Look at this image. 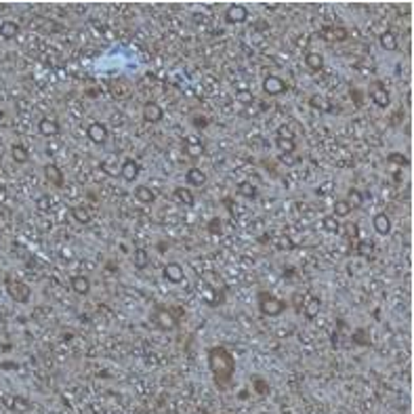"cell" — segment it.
<instances>
[{
  "instance_id": "obj_37",
  "label": "cell",
  "mask_w": 414,
  "mask_h": 414,
  "mask_svg": "<svg viewBox=\"0 0 414 414\" xmlns=\"http://www.w3.org/2000/svg\"><path fill=\"white\" fill-rule=\"evenodd\" d=\"M236 101L242 103V105H250L252 101H255V95H252L248 88H242V90H238V93H236Z\"/></svg>"
},
{
  "instance_id": "obj_46",
  "label": "cell",
  "mask_w": 414,
  "mask_h": 414,
  "mask_svg": "<svg viewBox=\"0 0 414 414\" xmlns=\"http://www.w3.org/2000/svg\"><path fill=\"white\" fill-rule=\"evenodd\" d=\"M351 97H353V99H355V101H353V103H355V105H360V103H362V93H360V95H357V90H351Z\"/></svg>"
},
{
  "instance_id": "obj_16",
  "label": "cell",
  "mask_w": 414,
  "mask_h": 414,
  "mask_svg": "<svg viewBox=\"0 0 414 414\" xmlns=\"http://www.w3.org/2000/svg\"><path fill=\"white\" fill-rule=\"evenodd\" d=\"M70 288L80 294V296H86L90 292V280L86 278V275H74V278L70 280Z\"/></svg>"
},
{
  "instance_id": "obj_18",
  "label": "cell",
  "mask_w": 414,
  "mask_h": 414,
  "mask_svg": "<svg viewBox=\"0 0 414 414\" xmlns=\"http://www.w3.org/2000/svg\"><path fill=\"white\" fill-rule=\"evenodd\" d=\"M305 65L309 67L311 72H322L324 70V57L315 51H307L305 53Z\"/></svg>"
},
{
  "instance_id": "obj_5",
  "label": "cell",
  "mask_w": 414,
  "mask_h": 414,
  "mask_svg": "<svg viewBox=\"0 0 414 414\" xmlns=\"http://www.w3.org/2000/svg\"><path fill=\"white\" fill-rule=\"evenodd\" d=\"M86 137H88L90 143L103 145L107 141V137H109V130H107V126L103 122H90L88 128H86Z\"/></svg>"
},
{
  "instance_id": "obj_2",
  "label": "cell",
  "mask_w": 414,
  "mask_h": 414,
  "mask_svg": "<svg viewBox=\"0 0 414 414\" xmlns=\"http://www.w3.org/2000/svg\"><path fill=\"white\" fill-rule=\"evenodd\" d=\"M5 288H7V294L13 298L15 303H28L30 301V296H32V288L26 284V282H21V280H15V278H5Z\"/></svg>"
},
{
  "instance_id": "obj_22",
  "label": "cell",
  "mask_w": 414,
  "mask_h": 414,
  "mask_svg": "<svg viewBox=\"0 0 414 414\" xmlns=\"http://www.w3.org/2000/svg\"><path fill=\"white\" fill-rule=\"evenodd\" d=\"M7 406H9V408H11L13 412H17V414H24V412L32 410V404H30V400H28V398H21V396H15V398H11Z\"/></svg>"
},
{
  "instance_id": "obj_29",
  "label": "cell",
  "mask_w": 414,
  "mask_h": 414,
  "mask_svg": "<svg viewBox=\"0 0 414 414\" xmlns=\"http://www.w3.org/2000/svg\"><path fill=\"white\" fill-rule=\"evenodd\" d=\"M345 202H347V204L351 206V211H353V209H360L362 202H364V194H362L360 190L351 187V190L347 192V198H345Z\"/></svg>"
},
{
  "instance_id": "obj_45",
  "label": "cell",
  "mask_w": 414,
  "mask_h": 414,
  "mask_svg": "<svg viewBox=\"0 0 414 414\" xmlns=\"http://www.w3.org/2000/svg\"><path fill=\"white\" fill-rule=\"evenodd\" d=\"M219 225H221V221H219V219H213L211 225H209V229H211L213 234H219Z\"/></svg>"
},
{
  "instance_id": "obj_9",
  "label": "cell",
  "mask_w": 414,
  "mask_h": 414,
  "mask_svg": "<svg viewBox=\"0 0 414 414\" xmlns=\"http://www.w3.org/2000/svg\"><path fill=\"white\" fill-rule=\"evenodd\" d=\"M141 114H143V120L149 122V124H156V122H160V120L164 118L162 107H160L156 101H147V103H143Z\"/></svg>"
},
{
  "instance_id": "obj_21",
  "label": "cell",
  "mask_w": 414,
  "mask_h": 414,
  "mask_svg": "<svg viewBox=\"0 0 414 414\" xmlns=\"http://www.w3.org/2000/svg\"><path fill=\"white\" fill-rule=\"evenodd\" d=\"M319 311H322L319 296H309L307 301H305V317H307V319H315V317L319 315Z\"/></svg>"
},
{
  "instance_id": "obj_43",
  "label": "cell",
  "mask_w": 414,
  "mask_h": 414,
  "mask_svg": "<svg viewBox=\"0 0 414 414\" xmlns=\"http://www.w3.org/2000/svg\"><path fill=\"white\" fill-rule=\"evenodd\" d=\"M324 227L328 229V232H332V234H336L338 229H341L338 219H334V217H326V219H324Z\"/></svg>"
},
{
  "instance_id": "obj_11",
  "label": "cell",
  "mask_w": 414,
  "mask_h": 414,
  "mask_svg": "<svg viewBox=\"0 0 414 414\" xmlns=\"http://www.w3.org/2000/svg\"><path fill=\"white\" fill-rule=\"evenodd\" d=\"M44 173V179H47L53 187H63L65 185V177H63V171L57 166V164H47L42 168Z\"/></svg>"
},
{
  "instance_id": "obj_39",
  "label": "cell",
  "mask_w": 414,
  "mask_h": 414,
  "mask_svg": "<svg viewBox=\"0 0 414 414\" xmlns=\"http://www.w3.org/2000/svg\"><path fill=\"white\" fill-rule=\"evenodd\" d=\"M252 385H255V391H257V393H261V396H267V393H269V387H267V383H265L263 379L252 377Z\"/></svg>"
},
{
  "instance_id": "obj_25",
  "label": "cell",
  "mask_w": 414,
  "mask_h": 414,
  "mask_svg": "<svg viewBox=\"0 0 414 414\" xmlns=\"http://www.w3.org/2000/svg\"><path fill=\"white\" fill-rule=\"evenodd\" d=\"M133 265H135L137 269H145V267L149 265V252H147L145 248H137V250L133 252Z\"/></svg>"
},
{
  "instance_id": "obj_44",
  "label": "cell",
  "mask_w": 414,
  "mask_h": 414,
  "mask_svg": "<svg viewBox=\"0 0 414 414\" xmlns=\"http://www.w3.org/2000/svg\"><path fill=\"white\" fill-rule=\"evenodd\" d=\"M280 162L286 166H292V164H296V156L294 154H280Z\"/></svg>"
},
{
  "instance_id": "obj_1",
  "label": "cell",
  "mask_w": 414,
  "mask_h": 414,
  "mask_svg": "<svg viewBox=\"0 0 414 414\" xmlns=\"http://www.w3.org/2000/svg\"><path fill=\"white\" fill-rule=\"evenodd\" d=\"M209 357V370L215 379V385L219 389H225L229 383H232L234 374H236V360L234 353L227 347H221V345H215V347L209 349L206 353Z\"/></svg>"
},
{
  "instance_id": "obj_35",
  "label": "cell",
  "mask_w": 414,
  "mask_h": 414,
  "mask_svg": "<svg viewBox=\"0 0 414 414\" xmlns=\"http://www.w3.org/2000/svg\"><path fill=\"white\" fill-rule=\"evenodd\" d=\"M343 234L347 236L349 240H357L360 238V227L355 225V223H351V221H347L343 225Z\"/></svg>"
},
{
  "instance_id": "obj_24",
  "label": "cell",
  "mask_w": 414,
  "mask_h": 414,
  "mask_svg": "<svg viewBox=\"0 0 414 414\" xmlns=\"http://www.w3.org/2000/svg\"><path fill=\"white\" fill-rule=\"evenodd\" d=\"M173 196H175V200H177L179 204H183V206H194V202H196V198H194V194H192L190 187H177Z\"/></svg>"
},
{
  "instance_id": "obj_34",
  "label": "cell",
  "mask_w": 414,
  "mask_h": 414,
  "mask_svg": "<svg viewBox=\"0 0 414 414\" xmlns=\"http://www.w3.org/2000/svg\"><path fill=\"white\" fill-rule=\"evenodd\" d=\"M309 105L315 107V109H319V111H328V109H330L328 101H326L324 97H319V95H311V97H309Z\"/></svg>"
},
{
  "instance_id": "obj_20",
  "label": "cell",
  "mask_w": 414,
  "mask_h": 414,
  "mask_svg": "<svg viewBox=\"0 0 414 414\" xmlns=\"http://www.w3.org/2000/svg\"><path fill=\"white\" fill-rule=\"evenodd\" d=\"M319 36L326 42H341V40L347 38V30L345 28H326V30H322Z\"/></svg>"
},
{
  "instance_id": "obj_40",
  "label": "cell",
  "mask_w": 414,
  "mask_h": 414,
  "mask_svg": "<svg viewBox=\"0 0 414 414\" xmlns=\"http://www.w3.org/2000/svg\"><path fill=\"white\" fill-rule=\"evenodd\" d=\"M275 248L278 250H290V248H294V242L288 236H280L278 240H275Z\"/></svg>"
},
{
  "instance_id": "obj_27",
  "label": "cell",
  "mask_w": 414,
  "mask_h": 414,
  "mask_svg": "<svg viewBox=\"0 0 414 414\" xmlns=\"http://www.w3.org/2000/svg\"><path fill=\"white\" fill-rule=\"evenodd\" d=\"M70 215H72V219L76 221V223H80V225H88L90 221V213L84 209V206H74V209L70 211Z\"/></svg>"
},
{
  "instance_id": "obj_32",
  "label": "cell",
  "mask_w": 414,
  "mask_h": 414,
  "mask_svg": "<svg viewBox=\"0 0 414 414\" xmlns=\"http://www.w3.org/2000/svg\"><path fill=\"white\" fill-rule=\"evenodd\" d=\"M387 162H391V164H396V166H408L410 164V158H406L402 152H393V154H389L387 156Z\"/></svg>"
},
{
  "instance_id": "obj_33",
  "label": "cell",
  "mask_w": 414,
  "mask_h": 414,
  "mask_svg": "<svg viewBox=\"0 0 414 414\" xmlns=\"http://www.w3.org/2000/svg\"><path fill=\"white\" fill-rule=\"evenodd\" d=\"M238 194L244 196V198H255L257 196V187L252 185V183L244 181V183H240V185H238Z\"/></svg>"
},
{
  "instance_id": "obj_36",
  "label": "cell",
  "mask_w": 414,
  "mask_h": 414,
  "mask_svg": "<svg viewBox=\"0 0 414 414\" xmlns=\"http://www.w3.org/2000/svg\"><path fill=\"white\" fill-rule=\"evenodd\" d=\"M275 137H280V139H290L294 141V130L290 128V124H280L275 128Z\"/></svg>"
},
{
  "instance_id": "obj_28",
  "label": "cell",
  "mask_w": 414,
  "mask_h": 414,
  "mask_svg": "<svg viewBox=\"0 0 414 414\" xmlns=\"http://www.w3.org/2000/svg\"><path fill=\"white\" fill-rule=\"evenodd\" d=\"M347 215H351V206L345 202V200L334 202V206H332V217H334V219H345Z\"/></svg>"
},
{
  "instance_id": "obj_12",
  "label": "cell",
  "mask_w": 414,
  "mask_h": 414,
  "mask_svg": "<svg viewBox=\"0 0 414 414\" xmlns=\"http://www.w3.org/2000/svg\"><path fill=\"white\" fill-rule=\"evenodd\" d=\"M38 133L47 139H53V137L59 135V122L55 118H40L38 122Z\"/></svg>"
},
{
  "instance_id": "obj_4",
  "label": "cell",
  "mask_w": 414,
  "mask_h": 414,
  "mask_svg": "<svg viewBox=\"0 0 414 414\" xmlns=\"http://www.w3.org/2000/svg\"><path fill=\"white\" fill-rule=\"evenodd\" d=\"M152 322H154V326H158L164 332H171L177 328V319L173 317V313L166 307H154L152 309Z\"/></svg>"
},
{
  "instance_id": "obj_3",
  "label": "cell",
  "mask_w": 414,
  "mask_h": 414,
  "mask_svg": "<svg viewBox=\"0 0 414 414\" xmlns=\"http://www.w3.org/2000/svg\"><path fill=\"white\" fill-rule=\"evenodd\" d=\"M259 311L267 317H275V315H282L286 311V303L282 298H275L267 292H261L259 294Z\"/></svg>"
},
{
  "instance_id": "obj_15",
  "label": "cell",
  "mask_w": 414,
  "mask_h": 414,
  "mask_svg": "<svg viewBox=\"0 0 414 414\" xmlns=\"http://www.w3.org/2000/svg\"><path fill=\"white\" fill-rule=\"evenodd\" d=\"M206 173L204 171H200V168H190L187 173H185V183L187 185H192V187H204L206 185Z\"/></svg>"
},
{
  "instance_id": "obj_41",
  "label": "cell",
  "mask_w": 414,
  "mask_h": 414,
  "mask_svg": "<svg viewBox=\"0 0 414 414\" xmlns=\"http://www.w3.org/2000/svg\"><path fill=\"white\" fill-rule=\"evenodd\" d=\"M366 336H368V332L364 328L353 330V343H357V345H370V338H366Z\"/></svg>"
},
{
  "instance_id": "obj_6",
  "label": "cell",
  "mask_w": 414,
  "mask_h": 414,
  "mask_svg": "<svg viewBox=\"0 0 414 414\" xmlns=\"http://www.w3.org/2000/svg\"><path fill=\"white\" fill-rule=\"evenodd\" d=\"M263 90L267 95H284L286 90H288V84L280 78V76H273V74H269V76H265L263 78Z\"/></svg>"
},
{
  "instance_id": "obj_10",
  "label": "cell",
  "mask_w": 414,
  "mask_h": 414,
  "mask_svg": "<svg viewBox=\"0 0 414 414\" xmlns=\"http://www.w3.org/2000/svg\"><path fill=\"white\" fill-rule=\"evenodd\" d=\"M139 173H141V164L137 162L135 158H124V162H122V171H120L122 179H124V181H128V183H133V181H137V177H139Z\"/></svg>"
},
{
  "instance_id": "obj_8",
  "label": "cell",
  "mask_w": 414,
  "mask_h": 414,
  "mask_svg": "<svg viewBox=\"0 0 414 414\" xmlns=\"http://www.w3.org/2000/svg\"><path fill=\"white\" fill-rule=\"evenodd\" d=\"M248 19V9L244 5H229L225 11V21L227 24H244Z\"/></svg>"
},
{
  "instance_id": "obj_14",
  "label": "cell",
  "mask_w": 414,
  "mask_h": 414,
  "mask_svg": "<svg viewBox=\"0 0 414 414\" xmlns=\"http://www.w3.org/2000/svg\"><path fill=\"white\" fill-rule=\"evenodd\" d=\"M164 278L173 284H181L183 280H185V271H183V267L179 263H168L164 267Z\"/></svg>"
},
{
  "instance_id": "obj_26",
  "label": "cell",
  "mask_w": 414,
  "mask_h": 414,
  "mask_svg": "<svg viewBox=\"0 0 414 414\" xmlns=\"http://www.w3.org/2000/svg\"><path fill=\"white\" fill-rule=\"evenodd\" d=\"M379 40H381V47L385 51H398V36L393 32H383L379 36Z\"/></svg>"
},
{
  "instance_id": "obj_23",
  "label": "cell",
  "mask_w": 414,
  "mask_h": 414,
  "mask_svg": "<svg viewBox=\"0 0 414 414\" xmlns=\"http://www.w3.org/2000/svg\"><path fill=\"white\" fill-rule=\"evenodd\" d=\"M11 158L15 160L17 164H26L28 160H30V152H28V147H26V145L15 143V145H11Z\"/></svg>"
},
{
  "instance_id": "obj_13",
  "label": "cell",
  "mask_w": 414,
  "mask_h": 414,
  "mask_svg": "<svg viewBox=\"0 0 414 414\" xmlns=\"http://www.w3.org/2000/svg\"><path fill=\"white\" fill-rule=\"evenodd\" d=\"M372 227L379 236H389L391 234V219L387 213H377L372 217Z\"/></svg>"
},
{
  "instance_id": "obj_31",
  "label": "cell",
  "mask_w": 414,
  "mask_h": 414,
  "mask_svg": "<svg viewBox=\"0 0 414 414\" xmlns=\"http://www.w3.org/2000/svg\"><path fill=\"white\" fill-rule=\"evenodd\" d=\"M275 145H278L280 154H294L296 152V143L290 139H280V137H275Z\"/></svg>"
},
{
  "instance_id": "obj_42",
  "label": "cell",
  "mask_w": 414,
  "mask_h": 414,
  "mask_svg": "<svg viewBox=\"0 0 414 414\" xmlns=\"http://www.w3.org/2000/svg\"><path fill=\"white\" fill-rule=\"evenodd\" d=\"M36 206H38V211H42V213H49V211L53 209V204H51V198H49V196H40Z\"/></svg>"
},
{
  "instance_id": "obj_38",
  "label": "cell",
  "mask_w": 414,
  "mask_h": 414,
  "mask_svg": "<svg viewBox=\"0 0 414 414\" xmlns=\"http://www.w3.org/2000/svg\"><path fill=\"white\" fill-rule=\"evenodd\" d=\"M185 149H187V154H190V156H194V158H198V156H202V154H204V147H202V143H198V141H192V139H187V143H185Z\"/></svg>"
},
{
  "instance_id": "obj_19",
  "label": "cell",
  "mask_w": 414,
  "mask_h": 414,
  "mask_svg": "<svg viewBox=\"0 0 414 414\" xmlns=\"http://www.w3.org/2000/svg\"><path fill=\"white\" fill-rule=\"evenodd\" d=\"M133 194L141 204H154L156 202V194H154V190L149 185H137Z\"/></svg>"
},
{
  "instance_id": "obj_7",
  "label": "cell",
  "mask_w": 414,
  "mask_h": 414,
  "mask_svg": "<svg viewBox=\"0 0 414 414\" xmlns=\"http://www.w3.org/2000/svg\"><path fill=\"white\" fill-rule=\"evenodd\" d=\"M370 99H372V103H374L377 107H381V109H385V107L391 105V95H389V90L383 86V82H374V84H372V88H370Z\"/></svg>"
},
{
  "instance_id": "obj_30",
  "label": "cell",
  "mask_w": 414,
  "mask_h": 414,
  "mask_svg": "<svg viewBox=\"0 0 414 414\" xmlns=\"http://www.w3.org/2000/svg\"><path fill=\"white\" fill-rule=\"evenodd\" d=\"M355 252H357V255H362V257H366V259H372V252H374V244H372L370 240H362V242L357 244Z\"/></svg>"
},
{
  "instance_id": "obj_17",
  "label": "cell",
  "mask_w": 414,
  "mask_h": 414,
  "mask_svg": "<svg viewBox=\"0 0 414 414\" xmlns=\"http://www.w3.org/2000/svg\"><path fill=\"white\" fill-rule=\"evenodd\" d=\"M19 32H21V28H19L17 21L7 19V21H3V24H0V38H5V40H13V38H17Z\"/></svg>"
}]
</instances>
